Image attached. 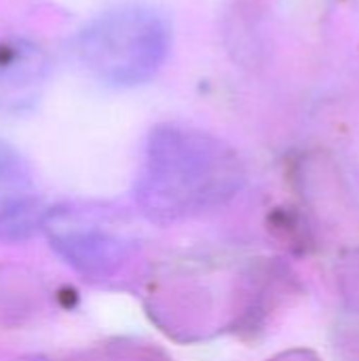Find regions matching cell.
<instances>
[{"mask_svg":"<svg viewBox=\"0 0 359 361\" xmlns=\"http://www.w3.org/2000/svg\"><path fill=\"white\" fill-rule=\"evenodd\" d=\"M55 252L85 279H110L129 258V243L99 226L66 222L61 212L49 209L47 224Z\"/></svg>","mask_w":359,"mask_h":361,"instance_id":"cell-3","label":"cell"},{"mask_svg":"<svg viewBox=\"0 0 359 361\" xmlns=\"http://www.w3.org/2000/svg\"><path fill=\"white\" fill-rule=\"evenodd\" d=\"M49 207L34 195H21L0 205V241L21 243L44 228Z\"/></svg>","mask_w":359,"mask_h":361,"instance_id":"cell-5","label":"cell"},{"mask_svg":"<svg viewBox=\"0 0 359 361\" xmlns=\"http://www.w3.org/2000/svg\"><path fill=\"white\" fill-rule=\"evenodd\" d=\"M30 186V169L23 157L0 140V205L6 201L28 195Z\"/></svg>","mask_w":359,"mask_h":361,"instance_id":"cell-6","label":"cell"},{"mask_svg":"<svg viewBox=\"0 0 359 361\" xmlns=\"http://www.w3.org/2000/svg\"><path fill=\"white\" fill-rule=\"evenodd\" d=\"M239 152L224 140L184 125L150 131L133 197L157 224H176L226 205L245 186Z\"/></svg>","mask_w":359,"mask_h":361,"instance_id":"cell-1","label":"cell"},{"mask_svg":"<svg viewBox=\"0 0 359 361\" xmlns=\"http://www.w3.org/2000/svg\"><path fill=\"white\" fill-rule=\"evenodd\" d=\"M171 32L148 6H118L91 19L74 38L80 66L112 87L150 80L167 59Z\"/></svg>","mask_w":359,"mask_h":361,"instance_id":"cell-2","label":"cell"},{"mask_svg":"<svg viewBox=\"0 0 359 361\" xmlns=\"http://www.w3.org/2000/svg\"><path fill=\"white\" fill-rule=\"evenodd\" d=\"M49 78L44 49L25 38H0V112L32 106Z\"/></svg>","mask_w":359,"mask_h":361,"instance_id":"cell-4","label":"cell"}]
</instances>
